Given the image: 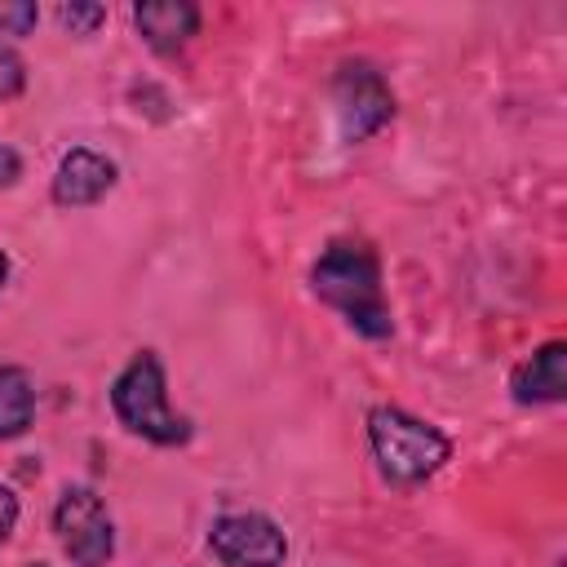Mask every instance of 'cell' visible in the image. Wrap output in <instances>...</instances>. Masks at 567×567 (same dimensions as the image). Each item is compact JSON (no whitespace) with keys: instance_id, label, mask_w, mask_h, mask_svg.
I'll return each mask as SVG.
<instances>
[{"instance_id":"obj_14","label":"cell","mask_w":567,"mask_h":567,"mask_svg":"<svg viewBox=\"0 0 567 567\" xmlns=\"http://www.w3.org/2000/svg\"><path fill=\"white\" fill-rule=\"evenodd\" d=\"M13 527H18V496L13 487H0V545L13 536Z\"/></svg>"},{"instance_id":"obj_3","label":"cell","mask_w":567,"mask_h":567,"mask_svg":"<svg viewBox=\"0 0 567 567\" xmlns=\"http://www.w3.org/2000/svg\"><path fill=\"white\" fill-rule=\"evenodd\" d=\"M368 443H372L381 478L394 487L425 483L452 456V439L443 430H434L430 421H421L403 408H390V403L368 412Z\"/></svg>"},{"instance_id":"obj_4","label":"cell","mask_w":567,"mask_h":567,"mask_svg":"<svg viewBox=\"0 0 567 567\" xmlns=\"http://www.w3.org/2000/svg\"><path fill=\"white\" fill-rule=\"evenodd\" d=\"M53 532L75 567H106L115 554V523L93 487H66L53 505Z\"/></svg>"},{"instance_id":"obj_11","label":"cell","mask_w":567,"mask_h":567,"mask_svg":"<svg viewBox=\"0 0 567 567\" xmlns=\"http://www.w3.org/2000/svg\"><path fill=\"white\" fill-rule=\"evenodd\" d=\"M58 22L71 35H93L106 22V4H58Z\"/></svg>"},{"instance_id":"obj_17","label":"cell","mask_w":567,"mask_h":567,"mask_svg":"<svg viewBox=\"0 0 567 567\" xmlns=\"http://www.w3.org/2000/svg\"><path fill=\"white\" fill-rule=\"evenodd\" d=\"M27 567H49V563H27Z\"/></svg>"},{"instance_id":"obj_2","label":"cell","mask_w":567,"mask_h":567,"mask_svg":"<svg viewBox=\"0 0 567 567\" xmlns=\"http://www.w3.org/2000/svg\"><path fill=\"white\" fill-rule=\"evenodd\" d=\"M111 412L115 421L159 447H182L190 439V421L182 412H173L168 403V381H164V363L155 350H137L120 377L111 381Z\"/></svg>"},{"instance_id":"obj_8","label":"cell","mask_w":567,"mask_h":567,"mask_svg":"<svg viewBox=\"0 0 567 567\" xmlns=\"http://www.w3.org/2000/svg\"><path fill=\"white\" fill-rule=\"evenodd\" d=\"M509 394L514 403H563L567 399V346L563 341H545L536 346L509 377Z\"/></svg>"},{"instance_id":"obj_10","label":"cell","mask_w":567,"mask_h":567,"mask_svg":"<svg viewBox=\"0 0 567 567\" xmlns=\"http://www.w3.org/2000/svg\"><path fill=\"white\" fill-rule=\"evenodd\" d=\"M35 421V381L18 363H0V439H22Z\"/></svg>"},{"instance_id":"obj_1","label":"cell","mask_w":567,"mask_h":567,"mask_svg":"<svg viewBox=\"0 0 567 567\" xmlns=\"http://www.w3.org/2000/svg\"><path fill=\"white\" fill-rule=\"evenodd\" d=\"M310 288L315 297H323L354 332L381 341L394 332L390 319V301L381 292V261L363 239H332L315 270H310Z\"/></svg>"},{"instance_id":"obj_12","label":"cell","mask_w":567,"mask_h":567,"mask_svg":"<svg viewBox=\"0 0 567 567\" xmlns=\"http://www.w3.org/2000/svg\"><path fill=\"white\" fill-rule=\"evenodd\" d=\"M35 22H40V9L31 0H13V4L0 0V31L4 35H31Z\"/></svg>"},{"instance_id":"obj_6","label":"cell","mask_w":567,"mask_h":567,"mask_svg":"<svg viewBox=\"0 0 567 567\" xmlns=\"http://www.w3.org/2000/svg\"><path fill=\"white\" fill-rule=\"evenodd\" d=\"M332 102L346 142H363L394 115V93L372 62H341L332 75Z\"/></svg>"},{"instance_id":"obj_5","label":"cell","mask_w":567,"mask_h":567,"mask_svg":"<svg viewBox=\"0 0 567 567\" xmlns=\"http://www.w3.org/2000/svg\"><path fill=\"white\" fill-rule=\"evenodd\" d=\"M208 549L221 567H284L288 558V536L270 514L257 509H235L213 518L208 527Z\"/></svg>"},{"instance_id":"obj_15","label":"cell","mask_w":567,"mask_h":567,"mask_svg":"<svg viewBox=\"0 0 567 567\" xmlns=\"http://www.w3.org/2000/svg\"><path fill=\"white\" fill-rule=\"evenodd\" d=\"M18 177H22V155L0 142V186H13Z\"/></svg>"},{"instance_id":"obj_9","label":"cell","mask_w":567,"mask_h":567,"mask_svg":"<svg viewBox=\"0 0 567 567\" xmlns=\"http://www.w3.org/2000/svg\"><path fill=\"white\" fill-rule=\"evenodd\" d=\"M133 22L155 53H177L199 31V9L190 0H146L133 9Z\"/></svg>"},{"instance_id":"obj_7","label":"cell","mask_w":567,"mask_h":567,"mask_svg":"<svg viewBox=\"0 0 567 567\" xmlns=\"http://www.w3.org/2000/svg\"><path fill=\"white\" fill-rule=\"evenodd\" d=\"M111 186H115V164L106 155L89 151V146H71L58 159V173H53V204H62V208H89Z\"/></svg>"},{"instance_id":"obj_16","label":"cell","mask_w":567,"mask_h":567,"mask_svg":"<svg viewBox=\"0 0 567 567\" xmlns=\"http://www.w3.org/2000/svg\"><path fill=\"white\" fill-rule=\"evenodd\" d=\"M4 279H9V257H4V248H0V288H4Z\"/></svg>"},{"instance_id":"obj_13","label":"cell","mask_w":567,"mask_h":567,"mask_svg":"<svg viewBox=\"0 0 567 567\" xmlns=\"http://www.w3.org/2000/svg\"><path fill=\"white\" fill-rule=\"evenodd\" d=\"M22 89H27V66H22V58H18L9 44H0V102L18 97Z\"/></svg>"}]
</instances>
